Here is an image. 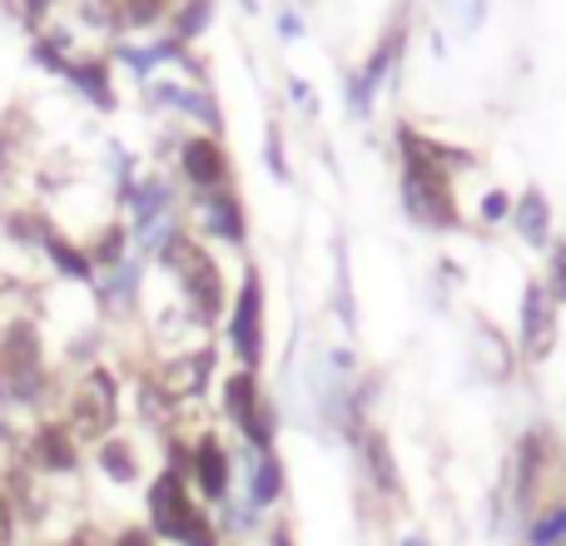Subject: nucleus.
I'll return each instance as SVG.
<instances>
[{
	"mask_svg": "<svg viewBox=\"0 0 566 546\" xmlns=\"http://www.w3.org/2000/svg\"><path fill=\"white\" fill-rule=\"evenodd\" d=\"M35 392H40V343H35V333L20 323V328H10L6 343H0V398L30 402Z\"/></svg>",
	"mask_w": 566,
	"mask_h": 546,
	"instance_id": "3",
	"label": "nucleus"
},
{
	"mask_svg": "<svg viewBox=\"0 0 566 546\" xmlns=\"http://www.w3.org/2000/svg\"><path fill=\"white\" fill-rule=\"evenodd\" d=\"M185 546H214V527H209V522H205V517H199V522H195V527H189V532H185Z\"/></svg>",
	"mask_w": 566,
	"mask_h": 546,
	"instance_id": "23",
	"label": "nucleus"
},
{
	"mask_svg": "<svg viewBox=\"0 0 566 546\" xmlns=\"http://www.w3.org/2000/svg\"><path fill=\"white\" fill-rule=\"evenodd\" d=\"M205 224L214 229V234H224V239H244V219H239V204L229 195H214L209 199V209H205Z\"/></svg>",
	"mask_w": 566,
	"mask_h": 546,
	"instance_id": "17",
	"label": "nucleus"
},
{
	"mask_svg": "<svg viewBox=\"0 0 566 546\" xmlns=\"http://www.w3.org/2000/svg\"><path fill=\"white\" fill-rule=\"evenodd\" d=\"M99 259H119V234H105V244H99Z\"/></svg>",
	"mask_w": 566,
	"mask_h": 546,
	"instance_id": "25",
	"label": "nucleus"
},
{
	"mask_svg": "<svg viewBox=\"0 0 566 546\" xmlns=\"http://www.w3.org/2000/svg\"><path fill=\"white\" fill-rule=\"evenodd\" d=\"M209 25V0H189L185 6V20H179V35H195V30Z\"/></svg>",
	"mask_w": 566,
	"mask_h": 546,
	"instance_id": "22",
	"label": "nucleus"
},
{
	"mask_svg": "<svg viewBox=\"0 0 566 546\" xmlns=\"http://www.w3.org/2000/svg\"><path fill=\"white\" fill-rule=\"evenodd\" d=\"M165 264L179 273V283H185L189 303L199 308V318H214V313L224 308V279H219L214 259L199 254L189 239H169V244H165Z\"/></svg>",
	"mask_w": 566,
	"mask_h": 546,
	"instance_id": "2",
	"label": "nucleus"
},
{
	"mask_svg": "<svg viewBox=\"0 0 566 546\" xmlns=\"http://www.w3.org/2000/svg\"><path fill=\"white\" fill-rule=\"evenodd\" d=\"M552 338H557V303H552L547 283H527V293H522V353L547 358Z\"/></svg>",
	"mask_w": 566,
	"mask_h": 546,
	"instance_id": "7",
	"label": "nucleus"
},
{
	"mask_svg": "<svg viewBox=\"0 0 566 546\" xmlns=\"http://www.w3.org/2000/svg\"><path fill=\"white\" fill-rule=\"evenodd\" d=\"M99 462H105V472H109L115 482H129V477H135V458H129L125 442H109V448L99 452Z\"/></svg>",
	"mask_w": 566,
	"mask_h": 546,
	"instance_id": "18",
	"label": "nucleus"
},
{
	"mask_svg": "<svg viewBox=\"0 0 566 546\" xmlns=\"http://www.w3.org/2000/svg\"><path fill=\"white\" fill-rule=\"evenodd\" d=\"M283 492V468L274 452H254V472H249V502L254 507H269V502H279Z\"/></svg>",
	"mask_w": 566,
	"mask_h": 546,
	"instance_id": "13",
	"label": "nucleus"
},
{
	"mask_svg": "<svg viewBox=\"0 0 566 546\" xmlns=\"http://www.w3.org/2000/svg\"><path fill=\"white\" fill-rule=\"evenodd\" d=\"M402 199H408V214L418 219V224H432V229H452V224H458V209H452V185H448V165H438V159L408 155Z\"/></svg>",
	"mask_w": 566,
	"mask_h": 546,
	"instance_id": "1",
	"label": "nucleus"
},
{
	"mask_svg": "<svg viewBox=\"0 0 566 546\" xmlns=\"http://www.w3.org/2000/svg\"><path fill=\"white\" fill-rule=\"evenodd\" d=\"M398 546H432V542H428V537H418V532H412V537H402Z\"/></svg>",
	"mask_w": 566,
	"mask_h": 546,
	"instance_id": "29",
	"label": "nucleus"
},
{
	"mask_svg": "<svg viewBox=\"0 0 566 546\" xmlns=\"http://www.w3.org/2000/svg\"><path fill=\"white\" fill-rule=\"evenodd\" d=\"M195 477H199V492L214 497V502L229 492V458H224V448H219L214 438H205L195 448Z\"/></svg>",
	"mask_w": 566,
	"mask_h": 546,
	"instance_id": "12",
	"label": "nucleus"
},
{
	"mask_svg": "<svg viewBox=\"0 0 566 546\" xmlns=\"http://www.w3.org/2000/svg\"><path fill=\"white\" fill-rule=\"evenodd\" d=\"M185 175L195 179V185H205V189H214V185H224V175H229V165H224V149L214 145V139H189L185 145Z\"/></svg>",
	"mask_w": 566,
	"mask_h": 546,
	"instance_id": "10",
	"label": "nucleus"
},
{
	"mask_svg": "<svg viewBox=\"0 0 566 546\" xmlns=\"http://www.w3.org/2000/svg\"><path fill=\"white\" fill-rule=\"evenodd\" d=\"M115 422V378L105 368H95L80 382L75 402H70V432L75 438H105Z\"/></svg>",
	"mask_w": 566,
	"mask_h": 546,
	"instance_id": "4",
	"label": "nucleus"
},
{
	"mask_svg": "<svg viewBox=\"0 0 566 546\" xmlns=\"http://www.w3.org/2000/svg\"><path fill=\"white\" fill-rule=\"evenodd\" d=\"M224 408H229V418L244 428V438L254 442L259 452H269V442H274V418H269V402L259 398L254 372H234V378L224 382Z\"/></svg>",
	"mask_w": 566,
	"mask_h": 546,
	"instance_id": "5",
	"label": "nucleus"
},
{
	"mask_svg": "<svg viewBox=\"0 0 566 546\" xmlns=\"http://www.w3.org/2000/svg\"><path fill=\"white\" fill-rule=\"evenodd\" d=\"M269 546H293V542H289V532H274V542Z\"/></svg>",
	"mask_w": 566,
	"mask_h": 546,
	"instance_id": "30",
	"label": "nucleus"
},
{
	"mask_svg": "<svg viewBox=\"0 0 566 546\" xmlns=\"http://www.w3.org/2000/svg\"><path fill=\"white\" fill-rule=\"evenodd\" d=\"M209 368H214V358L209 353H189V358H179V363H169L165 372H159V398L165 402H185V398H195L199 388L209 382Z\"/></svg>",
	"mask_w": 566,
	"mask_h": 546,
	"instance_id": "9",
	"label": "nucleus"
},
{
	"mask_svg": "<svg viewBox=\"0 0 566 546\" xmlns=\"http://www.w3.org/2000/svg\"><path fill=\"white\" fill-rule=\"evenodd\" d=\"M10 542V507H6V497H0V546Z\"/></svg>",
	"mask_w": 566,
	"mask_h": 546,
	"instance_id": "27",
	"label": "nucleus"
},
{
	"mask_svg": "<svg viewBox=\"0 0 566 546\" xmlns=\"http://www.w3.org/2000/svg\"><path fill=\"white\" fill-rule=\"evenodd\" d=\"M35 462H40V468H50V472L75 468V442H70V432L40 428V432H35Z\"/></svg>",
	"mask_w": 566,
	"mask_h": 546,
	"instance_id": "15",
	"label": "nucleus"
},
{
	"mask_svg": "<svg viewBox=\"0 0 566 546\" xmlns=\"http://www.w3.org/2000/svg\"><path fill=\"white\" fill-rule=\"evenodd\" d=\"M229 338H234V353L244 358V368H254L264 358V283L259 273H249L244 288H239V308L234 323H229Z\"/></svg>",
	"mask_w": 566,
	"mask_h": 546,
	"instance_id": "6",
	"label": "nucleus"
},
{
	"mask_svg": "<svg viewBox=\"0 0 566 546\" xmlns=\"http://www.w3.org/2000/svg\"><path fill=\"white\" fill-rule=\"evenodd\" d=\"M368 472L373 482H378L382 497H398L402 492V477H398V462H392V448L382 432H368Z\"/></svg>",
	"mask_w": 566,
	"mask_h": 546,
	"instance_id": "14",
	"label": "nucleus"
},
{
	"mask_svg": "<svg viewBox=\"0 0 566 546\" xmlns=\"http://www.w3.org/2000/svg\"><path fill=\"white\" fill-rule=\"evenodd\" d=\"M527 546H566V502L537 512V517L527 522Z\"/></svg>",
	"mask_w": 566,
	"mask_h": 546,
	"instance_id": "16",
	"label": "nucleus"
},
{
	"mask_svg": "<svg viewBox=\"0 0 566 546\" xmlns=\"http://www.w3.org/2000/svg\"><path fill=\"white\" fill-rule=\"evenodd\" d=\"M119 546H155V542H149V532H125Z\"/></svg>",
	"mask_w": 566,
	"mask_h": 546,
	"instance_id": "26",
	"label": "nucleus"
},
{
	"mask_svg": "<svg viewBox=\"0 0 566 546\" xmlns=\"http://www.w3.org/2000/svg\"><path fill=\"white\" fill-rule=\"evenodd\" d=\"M75 80L99 99V105H109V85H105V70H99V65H80V70H75Z\"/></svg>",
	"mask_w": 566,
	"mask_h": 546,
	"instance_id": "21",
	"label": "nucleus"
},
{
	"mask_svg": "<svg viewBox=\"0 0 566 546\" xmlns=\"http://www.w3.org/2000/svg\"><path fill=\"white\" fill-rule=\"evenodd\" d=\"M279 30H283V35H289V40H293V35H298V30H303V25H298V20H293V15H283V20H279Z\"/></svg>",
	"mask_w": 566,
	"mask_h": 546,
	"instance_id": "28",
	"label": "nucleus"
},
{
	"mask_svg": "<svg viewBox=\"0 0 566 546\" xmlns=\"http://www.w3.org/2000/svg\"><path fill=\"white\" fill-rule=\"evenodd\" d=\"M547 293H552V303H566V244L552 249V269H547Z\"/></svg>",
	"mask_w": 566,
	"mask_h": 546,
	"instance_id": "19",
	"label": "nucleus"
},
{
	"mask_svg": "<svg viewBox=\"0 0 566 546\" xmlns=\"http://www.w3.org/2000/svg\"><path fill=\"white\" fill-rule=\"evenodd\" d=\"M512 219H517L522 239H527L532 249H542L552 239V204H547V195H542V189H527V195L512 204Z\"/></svg>",
	"mask_w": 566,
	"mask_h": 546,
	"instance_id": "11",
	"label": "nucleus"
},
{
	"mask_svg": "<svg viewBox=\"0 0 566 546\" xmlns=\"http://www.w3.org/2000/svg\"><path fill=\"white\" fill-rule=\"evenodd\" d=\"M512 204H517V199H512V195H502V189H492V195L482 199V219H488V224H502V219H512Z\"/></svg>",
	"mask_w": 566,
	"mask_h": 546,
	"instance_id": "20",
	"label": "nucleus"
},
{
	"mask_svg": "<svg viewBox=\"0 0 566 546\" xmlns=\"http://www.w3.org/2000/svg\"><path fill=\"white\" fill-rule=\"evenodd\" d=\"M50 249H55L60 269H70V273H85V269H90V264H85V259H75V249H65V244H50Z\"/></svg>",
	"mask_w": 566,
	"mask_h": 546,
	"instance_id": "24",
	"label": "nucleus"
},
{
	"mask_svg": "<svg viewBox=\"0 0 566 546\" xmlns=\"http://www.w3.org/2000/svg\"><path fill=\"white\" fill-rule=\"evenodd\" d=\"M149 512H155V532H159V537H175V542H185V532L199 522V512L189 507V497H185L179 472H165V477L155 482V492H149Z\"/></svg>",
	"mask_w": 566,
	"mask_h": 546,
	"instance_id": "8",
	"label": "nucleus"
}]
</instances>
